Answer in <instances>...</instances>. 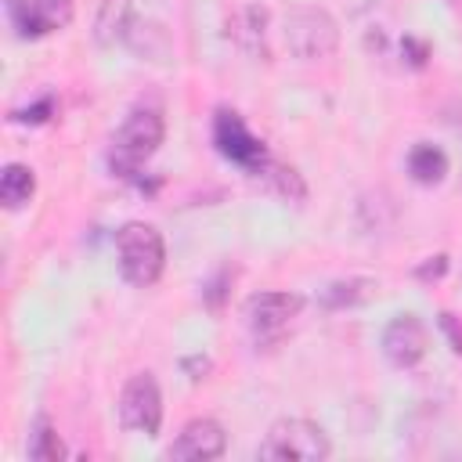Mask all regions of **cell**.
<instances>
[{"mask_svg": "<svg viewBox=\"0 0 462 462\" xmlns=\"http://www.w3.org/2000/svg\"><path fill=\"white\" fill-rule=\"evenodd\" d=\"M213 144H217V152L224 155V159H231L235 166H242V170H249V173H263L267 170V162H271V152H267V144L242 123V116L238 112H231V108H220L217 116H213Z\"/></svg>", "mask_w": 462, "mask_h": 462, "instance_id": "5", "label": "cell"}, {"mask_svg": "<svg viewBox=\"0 0 462 462\" xmlns=\"http://www.w3.org/2000/svg\"><path fill=\"white\" fill-rule=\"evenodd\" d=\"M426 346H430V332L415 314H397L383 328V357L393 368H415L426 357Z\"/></svg>", "mask_w": 462, "mask_h": 462, "instance_id": "8", "label": "cell"}, {"mask_svg": "<svg viewBox=\"0 0 462 462\" xmlns=\"http://www.w3.org/2000/svg\"><path fill=\"white\" fill-rule=\"evenodd\" d=\"M51 108H54V101H51V97H43L40 105H32V108H25V112H14V119H22V123H43Z\"/></svg>", "mask_w": 462, "mask_h": 462, "instance_id": "19", "label": "cell"}, {"mask_svg": "<svg viewBox=\"0 0 462 462\" xmlns=\"http://www.w3.org/2000/svg\"><path fill=\"white\" fill-rule=\"evenodd\" d=\"M263 25H267V11L260 7H245L227 22V32L245 47V51H263Z\"/></svg>", "mask_w": 462, "mask_h": 462, "instance_id": "14", "label": "cell"}, {"mask_svg": "<svg viewBox=\"0 0 462 462\" xmlns=\"http://www.w3.org/2000/svg\"><path fill=\"white\" fill-rule=\"evenodd\" d=\"M36 191V173L25 162H7L0 173V202L7 209H22Z\"/></svg>", "mask_w": 462, "mask_h": 462, "instance_id": "13", "label": "cell"}, {"mask_svg": "<svg viewBox=\"0 0 462 462\" xmlns=\"http://www.w3.org/2000/svg\"><path fill=\"white\" fill-rule=\"evenodd\" d=\"M256 455L267 462H321L332 455V444L318 422L292 415V419H278L267 430Z\"/></svg>", "mask_w": 462, "mask_h": 462, "instance_id": "3", "label": "cell"}, {"mask_svg": "<svg viewBox=\"0 0 462 462\" xmlns=\"http://www.w3.org/2000/svg\"><path fill=\"white\" fill-rule=\"evenodd\" d=\"M375 289L372 278H346V282H332L328 289H321V307L339 310V307H354L361 300H368Z\"/></svg>", "mask_w": 462, "mask_h": 462, "instance_id": "15", "label": "cell"}, {"mask_svg": "<svg viewBox=\"0 0 462 462\" xmlns=\"http://www.w3.org/2000/svg\"><path fill=\"white\" fill-rule=\"evenodd\" d=\"M119 422L130 433L159 437V426H162V390H159L152 372H137V375L126 379V386L119 393Z\"/></svg>", "mask_w": 462, "mask_h": 462, "instance_id": "6", "label": "cell"}, {"mask_svg": "<svg viewBox=\"0 0 462 462\" xmlns=\"http://www.w3.org/2000/svg\"><path fill=\"white\" fill-rule=\"evenodd\" d=\"M408 173H411L415 184L433 188V184H440V180L448 177V155H444L437 144L419 141V144L408 152Z\"/></svg>", "mask_w": 462, "mask_h": 462, "instance_id": "12", "label": "cell"}, {"mask_svg": "<svg viewBox=\"0 0 462 462\" xmlns=\"http://www.w3.org/2000/svg\"><path fill=\"white\" fill-rule=\"evenodd\" d=\"M437 325H440V332L448 336V343H451V350L462 357V321L455 318V314H448V310H440V318H437Z\"/></svg>", "mask_w": 462, "mask_h": 462, "instance_id": "18", "label": "cell"}, {"mask_svg": "<svg viewBox=\"0 0 462 462\" xmlns=\"http://www.w3.org/2000/svg\"><path fill=\"white\" fill-rule=\"evenodd\" d=\"M65 455H69V448L61 444L58 430L40 415V419L32 422V433H29V458H36V462H58V458H65Z\"/></svg>", "mask_w": 462, "mask_h": 462, "instance_id": "16", "label": "cell"}, {"mask_svg": "<svg viewBox=\"0 0 462 462\" xmlns=\"http://www.w3.org/2000/svg\"><path fill=\"white\" fill-rule=\"evenodd\" d=\"M303 310V296L296 292H253L245 300V325L256 336H278Z\"/></svg>", "mask_w": 462, "mask_h": 462, "instance_id": "9", "label": "cell"}, {"mask_svg": "<svg viewBox=\"0 0 462 462\" xmlns=\"http://www.w3.org/2000/svg\"><path fill=\"white\" fill-rule=\"evenodd\" d=\"M444 271H448V256H430V263H422V267H419L415 274L430 282V278H440Z\"/></svg>", "mask_w": 462, "mask_h": 462, "instance_id": "20", "label": "cell"}, {"mask_svg": "<svg viewBox=\"0 0 462 462\" xmlns=\"http://www.w3.org/2000/svg\"><path fill=\"white\" fill-rule=\"evenodd\" d=\"M134 29V0H101L94 14V40L101 47H112L116 40H126Z\"/></svg>", "mask_w": 462, "mask_h": 462, "instance_id": "11", "label": "cell"}, {"mask_svg": "<svg viewBox=\"0 0 462 462\" xmlns=\"http://www.w3.org/2000/svg\"><path fill=\"white\" fill-rule=\"evenodd\" d=\"M227 451V430L217 422V419H191L177 440L170 444V458L177 462H209V458H220Z\"/></svg>", "mask_w": 462, "mask_h": 462, "instance_id": "10", "label": "cell"}, {"mask_svg": "<svg viewBox=\"0 0 462 462\" xmlns=\"http://www.w3.org/2000/svg\"><path fill=\"white\" fill-rule=\"evenodd\" d=\"M260 177H267V184H271L282 199H289V202H303V199H307V188H303V180H300V173H296L292 166H282V162L271 159Z\"/></svg>", "mask_w": 462, "mask_h": 462, "instance_id": "17", "label": "cell"}, {"mask_svg": "<svg viewBox=\"0 0 462 462\" xmlns=\"http://www.w3.org/2000/svg\"><path fill=\"white\" fill-rule=\"evenodd\" d=\"M72 0H7V18L22 40H40L72 22Z\"/></svg>", "mask_w": 462, "mask_h": 462, "instance_id": "7", "label": "cell"}, {"mask_svg": "<svg viewBox=\"0 0 462 462\" xmlns=\"http://www.w3.org/2000/svg\"><path fill=\"white\" fill-rule=\"evenodd\" d=\"M282 36H285L289 54H296L300 61L332 58L336 47H339V25H336V18L325 7H310V4L289 7L285 25H282Z\"/></svg>", "mask_w": 462, "mask_h": 462, "instance_id": "4", "label": "cell"}, {"mask_svg": "<svg viewBox=\"0 0 462 462\" xmlns=\"http://www.w3.org/2000/svg\"><path fill=\"white\" fill-rule=\"evenodd\" d=\"M116 256H119V271L130 285L148 289L159 282L162 267H166V245L162 235L144 224V220H130L116 231Z\"/></svg>", "mask_w": 462, "mask_h": 462, "instance_id": "2", "label": "cell"}, {"mask_svg": "<svg viewBox=\"0 0 462 462\" xmlns=\"http://www.w3.org/2000/svg\"><path fill=\"white\" fill-rule=\"evenodd\" d=\"M166 137V123L159 108H130L126 119L119 123V130L112 134L108 144V170L116 177H137V170L159 152Z\"/></svg>", "mask_w": 462, "mask_h": 462, "instance_id": "1", "label": "cell"}]
</instances>
